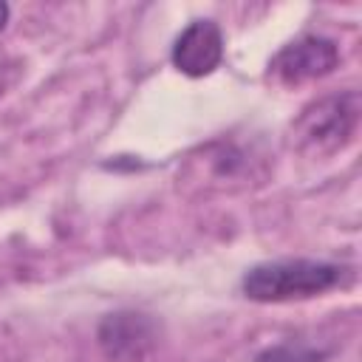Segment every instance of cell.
I'll use <instances>...</instances> for the list:
<instances>
[{"label":"cell","instance_id":"1","mask_svg":"<svg viewBox=\"0 0 362 362\" xmlns=\"http://www.w3.org/2000/svg\"><path fill=\"white\" fill-rule=\"evenodd\" d=\"M351 280V269L331 260L286 257L252 266L240 277V291L252 303H291L311 300Z\"/></svg>","mask_w":362,"mask_h":362},{"label":"cell","instance_id":"2","mask_svg":"<svg viewBox=\"0 0 362 362\" xmlns=\"http://www.w3.org/2000/svg\"><path fill=\"white\" fill-rule=\"evenodd\" d=\"M362 99L356 90H337L308 102L288 127V144L308 158H331L345 150L359 127Z\"/></svg>","mask_w":362,"mask_h":362},{"label":"cell","instance_id":"3","mask_svg":"<svg viewBox=\"0 0 362 362\" xmlns=\"http://www.w3.org/2000/svg\"><path fill=\"white\" fill-rule=\"evenodd\" d=\"M339 65V48L331 37L303 34L286 42L269 62V76L283 88H300L305 82L328 76Z\"/></svg>","mask_w":362,"mask_h":362},{"label":"cell","instance_id":"4","mask_svg":"<svg viewBox=\"0 0 362 362\" xmlns=\"http://www.w3.org/2000/svg\"><path fill=\"white\" fill-rule=\"evenodd\" d=\"M156 342V322L141 311H113L96 325V345L107 362H141Z\"/></svg>","mask_w":362,"mask_h":362},{"label":"cell","instance_id":"5","mask_svg":"<svg viewBox=\"0 0 362 362\" xmlns=\"http://www.w3.org/2000/svg\"><path fill=\"white\" fill-rule=\"evenodd\" d=\"M170 59L189 79L209 76L223 59V34L215 20H192L173 42Z\"/></svg>","mask_w":362,"mask_h":362},{"label":"cell","instance_id":"6","mask_svg":"<svg viewBox=\"0 0 362 362\" xmlns=\"http://www.w3.org/2000/svg\"><path fill=\"white\" fill-rule=\"evenodd\" d=\"M257 161L235 141H212L201 150V158H192V178L206 187H232L246 184L255 175Z\"/></svg>","mask_w":362,"mask_h":362},{"label":"cell","instance_id":"7","mask_svg":"<svg viewBox=\"0 0 362 362\" xmlns=\"http://www.w3.org/2000/svg\"><path fill=\"white\" fill-rule=\"evenodd\" d=\"M331 354H334V348H320L303 337H297V339L291 337V339L263 348L255 356V362H325Z\"/></svg>","mask_w":362,"mask_h":362},{"label":"cell","instance_id":"8","mask_svg":"<svg viewBox=\"0 0 362 362\" xmlns=\"http://www.w3.org/2000/svg\"><path fill=\"white\" fill-rule=\"evenodd\" d=\"M17 74H20V62L11 59L8 54H0V96L14 85Z\"/></svg>","mask_w":362,"mask_h":362},{"label":"cell","instance_id":"9","mask_svg":"<svg viewBox=\"0 0 362 362\" xmlns=\"http://www.w3.org/2000/svg\"><path fill=\"white\" fill-rule=\"evenodd\" d=\"M8 14H11L8 3H3V0H0V31H3V28H6V23H8Z\"/></svg>","mask_w":362,"mask_h":362}]
</instances>
